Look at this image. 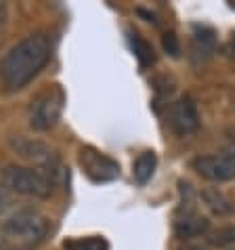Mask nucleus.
Returning a JSON list of instances; mask_svg holds the SVG:
<instances>
[{
	"label": "nucleus",
	"instance_id": "nucleus-1",
	"mask_svg": "<svg viewBox=\"0 0 235 250\" xmlns=\"http://www.w3.org/2000/svg\"><path fill=\"white\" fill-rule=\"evenodd\" d=\"M51 40L44 32L27 34L23 40L9 48L0 61V80L6 91H21L42 72L51 59Z\"/></svg>",
	"mask_w": 235,
	"mask_h": 250
},
{
	"label": "nucleus",
	"instance_id": "nucleus-2",
	"mask_svg": "<svg viewBox=\"0 0 235 250\" xmlns=\"http://www.w3.org/2000/svg\"><path fill=\"white\" fill-rule=\"evenodd\" d=\"M46 231H48V221L38 210H32V208H23V210L15 212L2 223L4 238L15 240L21 248L40 244L44 240Z\"/></svg>",
	"mask_w": 235,
	"mask_h": 250
},
{
	"label": "nucleus",
	"instance_id": "nucleus-3",
	"mask_svg": "<svg viewBox=\"0 0 235 250\" xmlns=\"http://www.w3.org/2000/svg\"><path fill=\"white\" fill-rule=\"evenodd\" d=\"M2 185L6 191L27 198H48L55 187L44 170L23 168V166H6L2 170Z\"/></svg>",
	"mask_w": 235,
	"mask_h": 250
},
{
	"label": "nucleus",
	"instance_id": "nucleus-4",
	"mask_svg": "<svg viewBox=\"0 0 235 250\" xmlns=\"http://www.w3.org/2000/svg\"><path fill=\"white\" fill-rule=\"evenodd\" d=\"M63 107H65V93L59 84H53L44 88V91H40L30 103V112H27L30 126L38 130V133L51 130L59 122Z\"/></svg>",
	"mask_w": 235,
	"mask_h": 250
},
{
	"label": "nucleus",
	"instance_id": "nucleus-5",
	"mask_svg": "<svg viewBox=\"0 0 235 250\" xmlns=\"http://www.w3.org/2000/svg\"><path fill=\"white\" fill-rule=\"evenodd\" d=\"M9 145L19 158H25V160H30V162H36L42 166L40 170H44L46 175L51 177V181L55 183V175L59 172V160H57V154H55L46 143L19 135V137H11Z\"/></svg>",
	"mask_w": 235,
	"mask_h": 250
},
{
	"label": "nucleus",
	"instance_id": "nucleus-6",
	"mask_svg": "<svg viewBox=\"0 0 235 250\" xmlns=\"http://www.w3.org/2000/svg\"><path fill=\"white\" fill-rule=\"evenodd\" d=\"M193 170L214 183L231 181L235 179V149L218 156H199L193 160Z\"/></svg>",
	"mask_w": 235,
	"mask_h": 250
},
{
	"label": "nucleus",
	"instance_id": "nucleus-7",
	"mask_svg": "<svg viewBox=\"0 0 235 250\" xmlns=\"http://www.w3.org/2000/svg\"><path fill=\"white\" fill-rule=\"evenodd\" d=\"M168 124L176 135H191L199 128V114L191 97H181L168 107Z\"/></svg>",
	"mask_w": 235,
	"mask_h": 250
},
{
	"label": "nucleus",
	"instance_id": "nucleus-8",
	"mask_svg": "<svg viewBox=\"0 0 235 250\" xmlns=\"http://www.w3.org/2000/svg\"><path fill=\"white\" fill-rule=\"evenodd\" d=\"M80 164L95 183L114 181V179L120 175V166H118V162H114V160L107 158L105 154H99V151L88 149V147L80 151Z\"/></svg>",
	"mask_w": 235,
	"mask_h": 250
},
{
	"label": "nucleus",
	"instance_id": "nucleus-9",
	"mask_svg": "<svg viewBox=\"0 0 235 250\" xmlns=\"http://www.w3.org/2000/svg\"><path fill=\"white\" fill-rule=\"evenodd\" d=\"M208 229H210V221L202 217V214H197L196 210H185L181 217L175 221V231L178 238H183V240L199 238V235H204Z\"/></svg>",
	"mask_w": 235,
	"mask_h": 250
},
{
	"label": "nucleus",
	"instance_id": "nucleus-10",
	"mask_svg": "<svg viewBox=\"0 0 235 250\" xmlns=\"http://www.w3.org/2000/svg\"><path fill=\"white\" fill-rule=\"evenodd\" d=\"M216 51V34L210 27L197 25L191 34V55L196 61L210 59Z\"/></svg>",
	"mask_w": 235,
	"mask_h": 250
},
{
	"label": "nucleus",
	"instance_id": "nucleus-11",
	"mask_svg": "<svg viewBox=\"0 0 235 250\" xmlns=\"http://www.w3.org/2000/svg\"><path fill=\"white\" fill-rule=\"evenodd\" d=\"M202 200H204L206 208H208L212 214H216V217H227V214H231L233 208H235L231 200L218 189H204Z\"/></svg>",
	"mask_w": 235,
	"mask_h": 250
},
{
	"label": "nucleus",
	"instance_id": "nucleus-12",
	"mask_svg": "<svg viewBox=\"0 0 235 250\" xmlns=\"http://www.w3.org/2000/svg\"><path fill=\"white\" fill-rule=\"evenodd\" d=\"M156 164H157V158L154 151H143V154L135 160L133 164V177L139 185H145L154 177V170H156Z\"/></svg>",
	"mask_w": 235,
	"mask_h": 250
},
{
	"label": "nucleus",
	"instance_id": "nucleus-13",
	"mask_svg": "<svg viewBox=\"0 0 235 250\" xmlns=\"http://www.w3.org/2000/svg\"><path fill=\"white\" fill-rule=\"evenodd\" d=\"M128 40H130V46H133L137 59H139V63H141L143 67H147V65L154 63L156 57H154V48L149 46V42H145V40L139 36V34H133V32L128 34Z\"/></svg>",
	"mask_w": 235,
	"mask_h": 250
},
{
	"label": "nucleus",
	"instance_id": "nucleus-14",
	"mask_svg": "<svg viewBox=\"0 0 235 250\" xmlns=\"http://www.w3.org/2000/svg\"><path fill=\"white\" fill-rule=\"evenodd\" d=\"M208 244L212 246H229L235 244V225L218 227L208 235Z\"/></svg>",
	"mask_w": 235,
	"mask_h": 250
},
{
	"label": "nucleus",
	"instance_id": "nucleus-15",
	"mask_svg": "<svg viewBox=\"0 0 235 250\" xmlns=\"http://www.w3.org/2000/svg\"><path fill=\"white\" fill-rule=\"evenodd\" d=\"M65 250H107V246L99 238H84V240L65 242Z\"/></svg>",
	"mask_w": 235,
	"mask_h": 250
},
{
	"label": "nucleus",
	"instance_id": "nucleus-16",
	"mask_svg": "<svg viewBox=\"0 0 235 250\" xmlns=\"http://www.w3.org/2000/svg\"><path fill=\"white\" fill-rule=\"evenodd\" d=\"M164 48L168 51L172 57H178V53H181V46H178V38H176V34H172V32H168V34H164Z\"/></svg>",
	"mask_w": 235,
	"mask_h": 250
},
{
	"label": "nucleus",
	"instance_id": "nucleus-17",
	"mask_svg": "<svg viewBox=\"0 0 235 250\" xmlns=\"http://www.w3.org/2000/svg\"><path fill=\"white\" fill-rule=\"evenodd\" d=\"M183 250H210V246H208V242H189Z\"/></svg>",
	"mask_w": 235,
	"mask_h": 250
},
{
	"label": "nucleus",
	"instance_id": "nucleus-18",
	"mask_svg": "<svg viewBox=\"0 0 235 250\" xmlns=\"http://www.w3.org/2000/svg\"><path fill=\"white\" fill-rule=\"evenodd\" d=\"M6 206H9V193H6L4 187H0V212H2Z\"/></svg>",
	"mask_w": 235,
	"mask_h": 250
},
{
	"label": "nucleus",
	"instance_id": "nucleus-19",
	"mask_svg": "<svg viewBox=\"0 0 235 250\" xmlns=\"http://www.w3.org/2000/svg\"><path fill=\"white\" fill-rule=\"evenodd\" d=\"M6 21V4L0 2V25H2Z\"/></svg>",
	"mask_w": 235,
	"mask_h": 250
},
{
	"label": "nucleus",
	"instance_id": "nucleus-20",
	"mask_svg": "<svg viewBox=\"0 0 235 250\" xmlns=\"http://www.w3.org/2000/svg\"><path fill=\"white\" fill-rule=\"evenodd\" d=\"M229 55H231V57L235 59V36L229 40Z\"/></svg>",
	"mask_w": 235,
	"mask_h": 250
},
{
	"label": "nucleus",
	"instance_id": "nucleus-21",
	"mask_svg": "<svg viewBox=\"0 0 235 250\" xmlns=\"http://www.w3.org/2000/svg\"><path fill=\"white\" fill-rule=\"evenodd\" d=\"M0 250H4V233L0 231Z\"/></svg>",
	"mask_w": 235,
	"mask_h": 250
}]
</instances>
